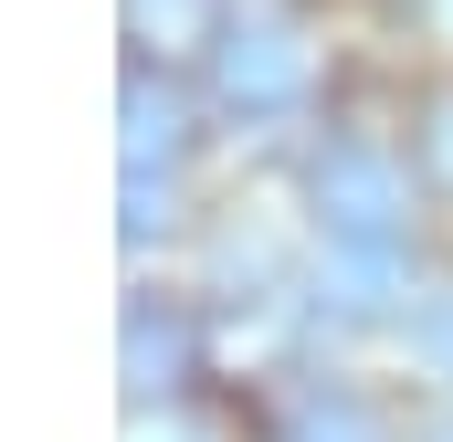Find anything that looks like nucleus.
Returning a JSON list of instances; mask_svg holds the SVG:
<instances>
[{"label":"nucleus","mask_w":453,"mask_h":442,"mask_svg":"<svg viewBox=\"0 0 453 442\" xmlns=\"http://www.w3.org/2000/svg\"><path fill=\"white\" fill-rule=\"evenodd\" d=\"M327 95V42L296 21V0H232V32L211 53V106L232 126H296Z\"/></svg>","instance_id":"f257e3e1"},{"label":"nucleus","mask_w":453,"mask_h":442,"mask_svg":"<svg viewBox=\"0 0 453 442\" xmlns=\"http://www.w3.org/2000/svg\"><path fill=\"white\" fill-rule=\"evenodd\" d=\"M411 158H401V126H358L327 116L306 137V211L327 242H411Z\"/></svg>","instance_id":"f03ea898"},{"label":"nucleus","mask_w":453,"mask_h":442,"mask_svg":"<svg viewBox=\"0 0 453 442\" xmlns=\"http://www.w3.org/2000/svg\"><path fill=\"white\" fill-rule=\"evenodd\" d=\"M116 379H127V411H169L211 379V316L190 295H158L137 285L127 316H116Z\"/></svg>","instance_id":"7ed1b4c3"},{"label":"nucleus","mask_w":453,"mask_h":442,"mask_svg":"<svg viewBox=\"0 0 453 442\" xmlns=\"http://www.w3.org/2000/svg\"><path fill=\"white\" fill-rule=\"evenodd\" d=\"M296 295H306V316H327V327H411L422 253H411V242H327Z\"/></svg>","instance_id":"20e7f679"},{"label":"nucleus","mask_w":453,"mask_h":442,"mask_svg":"<svg viewBox=\"0 0 453 442\" xmlns=\"http://www.w3.org/2000/svg\"><path fill=\"white\" fill-rule=\"evenodd\" d=\"M253 442H401V422L348 369H285L274 390H253Z\"/></svg>","instance_id":"39448f33"},{"label":"nucleus","mask_w":453,"mask_h":442,"mask_svg":"<svg viewBox=\"0 0 453 442\" xmlns=\"http://www.w3.org/2000/svg\"><path fill=\"white\" fill-rule=\"evenodd\" d=\"M116 116H127V137H116L127 179H180V169H190V148H201V106H190V85H180V74H158V64H127Z\"/></svg>","instance_id":"423d86ee"},{"label":"nucleus","mask_w":453,"mask_h":442,"mask_svg":"<svg viewBox=\"0 0 453 442\" xmlns=\"http://www.w3.org/2000/svg\"><path fill=\"white\" fill-rule=\"evenodd\" d=\"M222 32H232V0H127V64H158V74L201 64L211 74Z\"/></svg>","instance_id":"0eeeda50"},{"label":"nucleus","mask_w":453,"mask_h":442,"mask_svg":"<svg viewBox=\"0 0 453 442\" xmlns=\"http://www.w3.org/2000/svg\"><path fill=\"white\" fill-rule=\"evenodd\" d=\"M401 158H411L422 201H443V211H453V74L411 85V106H401Z\"/></svg>","instance_id":"6e6552de"},{"label":"nucleus","mask_w":453,"mask_h":442,"mask_svg":"<svg viewBox=\"0 0 453 442\" xmlns=\"http://www.w3.org/2000/svg\"><path fill=\"white\" fill-rule=\"evenodd\" d=\"M116 232H127V242H169V232H180V179H127Z\"/></svg>","instance_id":"1a4fd4ad"},{"label":"nucleus","mask_w":453,"mask_h":442,"mask_svg":"<svg viewBox=\"0 0 453 442\" xmlns=\"http://www.w3.org/2000/svg\"><path fill=\"white\" fill-rule=\"evenodd\" d=\"M411 358H422L433 379H453V285H443V295H422V306H411Z\"/></svg>","instance_id":"9d476101"},{"label":"nucleus","mask_w":453,"mask_h":442,"mask_svg":"<svg viewBox=\"0 0 453 442\" xmlns=\"http://www.w3.org/2000/svg\"><path fill=\"white\" fill-rule=\"evenodd\" d=\"M422 21H433V32H453V0H422Z\"/></svg>","instance_id":"9b49d317"},{"label":"nucleus","mask_w":453,"mask_h":442,"mask_svg":"<svg viewBox=\"0 0 453 442\" xmlns=\"http://www.w3.org/2000/svg\"><path fill=\"white\" fill-rule=\"evenodd\" d=\"M422 442H453V411H443V422H433V432H422Z\"/></svg>","instance_id":"f8f14e48"}]
</instances>
